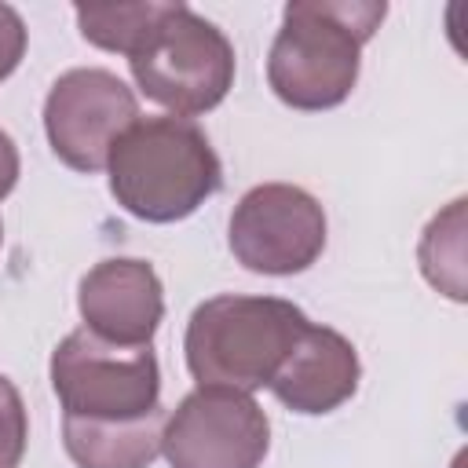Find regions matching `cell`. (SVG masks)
<instances>
[{
    "mask_svg": "<svg viewBox=\"0 0 468 468\" xmlns=\"http://www.w3.org/2000/svg\"><path fill=\"white\" fill-rule=\"evenodd\" d=\"M77 307L91 336L117 347H146L165 318V289L146 260L113 256L80 278Z\"/></svg>",
    "mask_w": 468,
    "mask_h": 468,
    "instance_id": "9c48e42d",
    "label": "cell"
},
{
    "mask_svg": "<svg viewBox=\"0 0 468 468\" xmlns=\"http://www.w3.org/2000/svg\"><path fill=\"white\" fill-rule=\"evenodd\" d=\"M26 55V22L11 4H0V80L18 69Z\"/></svg>",
    "mask_w": 468,
    "mask_h": 468,
    "instance_id": "9a60e30c",
    "label": "cell"
},
{
    "mask_svg": "<svg viewBox=\"0 0 468 468\" xmlns=\"http://www.w3.org/2000/svg\"><path fill=\"white\" fill-rule=\"evenodd\" d=\"M29 439V417L18 388L0 377V468H18Z\"/></svg>",
    "mask_w": 468,
    "mask_h": 468,
    "instance_id": "5bb4252c",
    "label": "cell"
},
{
    "mask_svg": "<svg viewBox=\"0 0 468 468\" xmlns=\"http://www.w3.org/2000/svg\"><path fill=\"white\" fill-rule=\"evenodd\" d=\"M420 271L450 300H464V197L450 201L446 212L431 216L420 238Z\"/></svg>",
    "mask_w": 468,
    "mask_h": 468,
    "instance_id": "7c38bea8",
    "label": "cell"
},
{
    "mask_svg": "<svg viewBox=\"0 0 468 468\" xmlns=\"http://www.w3.org/2000/svg\"><path fill=\"white\" fill-rule=\"evenodd\" d=\"M77 26L80 37L102 51L132 55L135 44L146 37L154 18L161 15L157 0H135V4H77Z\"/></svg>",
    "mask_w": 468,
    "mask_h": 468,
    "instance_id": "4fadbf2b",
    "label": "cell"
},
{
    "mask_svg": "<svg viewBox=\"0 0 468 468\" xmlns=\"http://www.w3.org/2000/svg\"><path fill=\"white\" fill-rule=\"evenodd\" d=\"M139 121L135 91L110 69H66L44 99V132L62 165L73 172L106 168L110 146Z\"/></svg>",
    "mask_w": 468,
    "mask_h": 468,
    "instance_id": "ba28073f",
    "label": "cell"
},
{
    "mask_svg": "<svg viewBox=\"0 0 468 468\" xmlns=\"http://www.w3.org/2000/svg\"><path fill=\"white\" fill-rule=\"evenodd\" d=\"M380 0H292L267 55V84L292 110L340 106L362 69V44L380 29Z\"/></svg>",
    "mask_w": 468,
    "mask_h": 468,
    "instance_id": "6da1fadb",
    "label": "cell"
},
{
    "mask_svg": "<svg viewBox=\"0 0 468 468\" xmlns=\"http://www.w3.org/2000/svg\"><path fill=\"white\" fill-rule=\"evenodd\" d=\"M51 388L66 417L132 420L161 410V366L146 347H117L73 329L51 351Z\"/></svg>",
    "mask_w": 468,
    "mask_h": 468,
    "instance_id": "5b68a950",
    "label": "cell"
},
{
    "mask_svg": "<svg viewBox=\"0 0 468 468\" xmlns=\"http://www.w3.org/2000/svg\"><path fill=\"white\" fill-rule=\"evenodd\" d=\"M230 252L252 274H300L325 249V212L292 183H260L230 212Z\"/></svg>",
    "mask_w": 468,
    "mask_h": 468,
    "instance_id": "52a82bcc",
    "label": "cell"
},
{
    "mask_svg": "<svg viewBox=\"0 0 468 468\" xmlns=\"http://www.w3.org/2000/svg\"><path fill=\"white\" fill-rule=\"evenodd\" d=\"M358 377L362 366L355 344L329 325L307 322V329L300 333V340L292 344V351L285 355L267 388L285 410L322 417L340 410L358 391Z\"/></svg>",
    "mask_w": 468,
    "mask_h": 468,
    "instance_id": "30bf717a",
    "label": "cell"
},
{
    "mask_svg": "<svg viewBox=\"0 0 468 468\" xmlns=\"http://www.w3.org/2000/svg\"><path fill=\"white\" fill-rule=\"evenodd\" d=\"M307 314L292 300L223 292L194 307L183 336L186 369L197 388H267L300 333Z\"/></svg>",
    "mask_w": 468,
    "mask_h": 468,
    "instance_id": "3957f363",
    "label": "cell"
},
{
    "mask_svg": "<svg viewBox=\"0 0 468 468\" xmlns=\"http://www.w3.org/2000/svg\"><path fill=\"white\" fill-rule=\"evenodd\" d=\"M271 420L249 391L194 388L165 417L161 453L172 468H260Z\"/></svg>",
    "mask_w": 468,
    "mask_h": 468,
    "instance_id": "8992f818",
    "label": "cell"
},
{
    "mask_svg": "<svg viewBox=\"0 0 468 468\" xmlns=\"http://www.w3.org/2000/svg\"><path fill=\"white\" fill-rule=\"evenodd\" d=\"M165 410L132 420L62 417V442L77 468H150L161 453Z\"/></svg>",
    "mask_w": 468,
    "mask_h": 468,
    "instance_id": "8fae6325",
    "label": "cell"
},
{
    "mask_svg": "<svg viewBox=\"0 0 468 468\" xmlns=\"http://www.w3.org/2000/svg\"><path fill=\"white\" fill-rule=\"evenodd\" d=\"M113 201L146 223H179L223 186V165L190 117H139L106 157Z\"/></svg>",
    "mask_w": 468,
    "mask_h": 468,
    "instance_id": "7a4b0ae2",
    "label": "cell"
},
{
    "mask_svg": "<svg viewBox=\"0 0 468 468\" xmlns=\"http://www.w3.org/2000/svg\"><path fill=\"white\" fill-rule=\"evenodd\" d=\"M132 77L146 99L176 117L216 110L234 88V44L186 4H161V15L128 55Z\"/></svg>",
    "mask_w": 468,
    "mask_h": 468,
    "instance_id": "277c9868",
    "label": "cell"
},
{
    "mask_svg": "<svg viewBox=\"0 0 468 468\" xmlns=\"http://www.w3.org/2000/svg\"><path fill=\"white\" fill-rule=\"evenodd\" d=\"M0 245H4V223H0Z\"/></svg>",
    "mask_w": 468,
    "mask_h": 468,
    "instance_id": "e0dca14e",
    "label": "cell"
},
{
    "mask_svg": "<svg viewBox=\"0 0 468 468\" xmlns=\"http://www.w3.org/2000/svg\"><path fill=\"white\" fill-rule=\"evenodd\" d=\"M18 168H22V161H18V146H15V139L0 128V201L15 190V183H18Z\"/></svg>",
    "mask_w": 468,
    "mask_h": 468,
    "instance_id": "2e32d148",
    "label": "cell"
}]
</instances>
